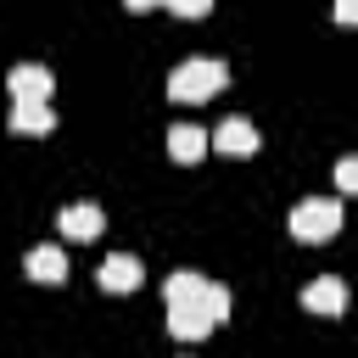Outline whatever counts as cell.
Returning <instances> with one entry per match:
<instances>
[{"label": "cell", "instance_id": "1", "mask_svg": "<svg viewBox=\"0 0 358 358\" xmlns=\"http://www.w3.org/2000/svg\"><path fill=\"white\" fill-rule=\"evenodd\" d=\"M229 84V67L218 62V56H190V62H179L173 73H168V95L173 101H207V95H218Z\"/></svg>", "mask_w": 358, "mask_h": 358}, {"label": "cell", "instance_id": "3", "mask_svg": "<svg viewBox=\"0 0 358 358\" xmlns=\"http://www.w3.org/2000/svg\"><path fill=\"white\" fill-rule=\"evenodd\" d=\"M336 229H341V201H336V196H308V201L291 207V235H296V241L319 246V241H330Z\"/></svg>", "mask_w": 358, "mask_h": 358}, {"label": "cell", "instance_id": "6", "mask_svg": "<svg viewBox=\"0 0 358 358\" xmlns=\"http://www.w3.org/2000/svg\"><path fill=\"white\" fill-rule=\"evenodd\" d=\"M95 280H101V291L123 296V291H140L145 268H140V257H129V252H112V257H106V263L95 268Z\"/></svg>", "mask_w": 358, "mask_h": 358}, {"label": "cell", "instance_id": "12", "mask_svg": "<svg viewBox=\"0 0 358 358\" xmlns=\"http://www.w3.org/2000/svg\"><path fill=\"white\" fill-rule=\"evenodd\" d=\"M213 324H218V319L201 313V308H168V336H173V341H201Z\"/></svg>", "mask_w": 358, "mask_h": 358}, {"label": "cell", "instance_id": "13", "mask_svg": "<svg viewBox=\"0 0 358 358\" xmlns=\"http://www.w3.org/2000/svg\"><path fill=\"white\" fill-rule=\"evenodd\" d=\"M336 190L341 196H358V157H341L336 162Z\"/></svg>", "mask_w": 358, "mask_h": 358}, {"label": "cell", "instance_id": "14", "mask_svg": "<svg viewBox=\"0 0 358 358\" xmlns=\"http://www.w3.org/2000/svg\"><path fill=\"white\" fill-rule=\"evenodd\" d=\"M162 6H168L173 17H207V11H213V0H162Z\"/></svg>", "mask_w": 358, "mask_h": 358}, {"label": "cell", "instance_id": "8", "mask_svg": "<svg viewBox=\"0 0 358 358\" xmlns=\"http://www.w3.org/2000/svg\"><path fill=\"white\" fill-rule=\"evenodd\" d=\"M11 134H56V112L50 101H11Z\"/></svg>", "mask_w": 358, "mask_h": 358}, {"label": "cell", "instance_id": "2", "mask_svg": "<svg viewBox=\"0 0 358 358\" xmlns=\"http://www.w3.org/2000/svg\"><path fill=\"white\" fill-rule=\"evenodd\" d=\"M162 296H168V308H201V313H213V319H229V291L213 285V280H201V274H190V268L168 274Z\"/></svg>", "mask_w": 358, "mask_h": 358}, {"label": "cell", "instance_id": "7", "mask_svg": "<svg viewBox=\"0 0 358 358\" xmlns=\"http://www.w3.org/2000/svg\"><path fill=\"white\" fill-rule=\"evenodd\" d=\"M56 224H62V235H67V241H95V235L106 229V213H101L95 201H73V207H62V213H56Z\"/></svg>", "mask_w": 358, "mask_h": 358}, {"label": "cell", "instance_id": "4", "mask_svg": "<svg viewBox=\"0 0 358 358\" xmlns=\"http://www.w3.org/2000/svg\"><path fill=\"white\" fill-rule=\"evenodd\" d=\"M6 90H11V101H50L56 78H50V67H39V62H17V67L6 73Z\"/></svg>", "mask_w": 358, "mask_h": 358}, {"label": "cell", "instance_id": "5", "mask_svg": "<svg viewBox=\"0 0 358 358\" xmlns=\"http://www.w3.org/2000/svg\"><path fill=\"white\" fill-rule=\"evenodd\" d=\"M302 308H308V313H319V319H341V313H347V285H341L336 274L308 280V285H302Z\"/></svg>", "mask_w": 358, "mask_h": 358}, {"label": "cell", "instance_id": "10", "mask_svg": "<svg viewBox=\"0 0 358 358\" xmlns=\"http://www.w3.org/2000/svg\"><path fill=\"white\" fill-rule=\"evenodd\" d=\"M207 145H213V140H207V129H196V123H173V129H168V157H173V162H201Z\"/></svg>", "mask_w": 358, "mask_h": 358}, {"label": "cell", "instance_id": "11", "mask_svg": "<svg viewBox=\"0 0 358 358\" xmlns=\"http://www.w3.org/2000/svg\"><path fill=\"white\" fill-rule=\"evenodd\" d=\"M22 268H28V280H39V285H62V280H67L62 246H34V252L22 257Z\"/></svg>", "mask_w": 358, "mask_h": 358}, {"label": "cell", "instance_id": "16", "mask_svg": "<svg viewBox=\"0 0 358 358\" xmlns=\"http://www.w3.org/2000/svg\"><path fill=\"white\" fill-rule=\"evenodd\" d=\"M129 11H151V6H162V0H123Z\"/></svg>", "mask_w": 358, "mask_h": 358}, {"label": "cell", "instance_id": "9", "mask_svg": "<svg viewBox=\"0 0 358 358\" xmlns=\"http://www.w3.org/2000/svg\"><path fill=\"white\" fill-rule=\"evenodd\" d=\"M213 145H218L224 157H252V151H257V129H252V117H224V123L213 129Z\"/></svg>", "mask_w": 358, "mask_h": 358}, {"label": "cell", "instance_id": "15", "mask_svg": "<svg viewBox=\"0 0 358 358\" xmlns=\"http://www.w3.org/2000/svg\"><path fill=\"white\" fill-rule=\"evenodd\" d=\"M330 17L347 22V28H358V0H330Z\"/></svg>", "mask_w": 358, "mask_h": 358}]
</instances>
